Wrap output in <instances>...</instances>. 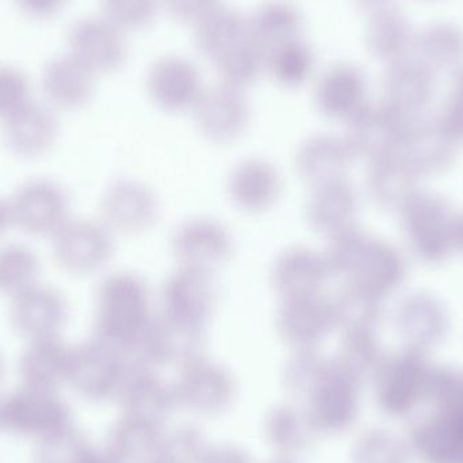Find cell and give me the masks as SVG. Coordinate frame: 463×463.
<instances>
[{
	"mask_svg": "<svg viewBox=\"0 0 463 463\" xmlns=\"http://www.w3.org/2000/svg\"><path fill=\"white\" fill-rule=\"evenodd\" d=\"M97 307L95 337L129 355L152 318L146 283L127 272L111 275L100 285Z\"/></svg>",
	"mask_w": 463,
	"mask_h": 463,
	"instance_id": "cell-1",
	"label": "cell"
},
{
	"mask_svg": "<svg viewBox=\"0 0 463 463\" xmlns=\"http://www.w3.org/2000/svg\"><path fill=\"white\" fill-rule=\"evenodd\" d=\"M71 427V411L56 391L22 389L0 402V430L40 439Z\"/></svg>",
	"mask_w": 463,
	"mask_h": 463,
	"instance_id": "cell-2",
	"label": "cell"
},
{
	"mask_svg": "<svg viewBox=\"0 0 463 463\" xmlns=\"http://www.w3.org/2000/svg\"><path fill=\"white\" fill-rule=\"evenodd\" d=\"M203 347V326L162 315L151 318L129 355H133L136 362L143 366L168 362L187 366L201 359Z\"/></svg>",
	"mask_w": 463,
	"mask_h": 463,
	"instance_id": "cell-3",
	"label": "cell"
},
{
	"mask_svg": "<svg viewBox=\"0 0 463 463\" xmlns=\"http://www.w3.org/2000/svg\"><path fill=\"white\" fill-rule=\"evenodd\" d=\"M52 240L54 260L65 272L76 277L95 274L113 255L111 231L100 222L70 220Z\"/></svg>",
	"mask_w": 463,
	"mask_h": 463,
	"instance_id": "cell-4",
	"label": "cell"
},
{
	"mask_svg": "<svg viewBox=\"0 0 463 463\" xmlns=\"http://www.w3.org/2000/svg\"><path fill=\"white\" fill-rule=\"evenodd\" d=\"M14 225L32 236L53 237L70 222V198L56 182L34 179L10 200Z\"/></svg>",
	"mask_w": 463,
	"mask_h": 463,
	"instance_id": "cell-5",
	"label": "cell"
},
{
	"mask_svg": "<svg viewBox=\"0 0 463 463\" xmlns=\"http://www.w3.org/2000/svg\"><path fill=\"white\" fill-rule=\"evenodd\" d=\"M127 362L116 348L94 339L71 348L68 383L84 397L105 399L118 392Z\"/></svg>",
	"mask_w": 463,
	"mask_h": 463,
	"instance_id": "cell-6",
	"label": "cell"
},
{
	"mask_svg": "<svg viewBox=\"0 0 463 463\" xmlns=\"http://www.w3.org/2000/svg\"><path fill=\"white\" fill-rule=\"evenodd\" d=\"M67 299L57 288L35 285L13 298L10 320L14 329L30 342L60 337L68 320Z\"/></svg>",
	"mask_w": 463,
	"mask_h": 463,
	"instance_id": "cell-7",
	"label": "cell"
},
{
	"mask_svg": "<svg viewBox=\"0 0 463 463\" xmlns=\"http://www.w3.org/2000/svg\"><path fill=\"white\" fill-rule=\"evenodd\" d=\"M173 250L182 269L211 275L231 258L232 237L216 220H190L175 232Z\"/></svg>",
	"mask_w": 463,
	"mask_h": 463,
	"instance_id": "cell-8",
	"label": "cell"
},
{
	"mask_svg": "<svg viewBox=\"0 0 463 463\" xmlns=\"http://www.w3.org/2000/svg\"><path fill=\"white\" fill-rule=\"evenodd\" d=\"M70 54L90 72H114L127 59L122 30L106 18H86L76 22L68 35Z\"/></svg>",
	"mask_w": 463,
	"mask_h": 463,
	"instance_id": "cell-9",
	"label": "cell"
},
{
	"mask_svg": "<svg viewBox=\"0 0 463 463\" xmlns=\"http://www.w3.org/2000/svg\"><path fill=\"white\" fill-rule=\"evenodd\" d=\"M193 110L198 129L213 143L236 140L250 122V108L244 95L225 84L203 90Z\"/></svg>",
	"mask_w": 463,
	"mask_h": 463,
	"instance_id": "cell-10",
	"label": "cell"
},
{
	"mask_svg": "<svg viewBox=\"0 0 463 463\" xmlns=\"http://www.w3.org/2000/svg\"><path fill=\"white\" fill-rule=\"evenodd\" d=\"M59 132L54 111L34 100L3 122V138L8 151L22 159L45 156L56 146Z\"/></svg>",
	"mask_w": 463,
	"mask_h": 463,
	"instance_id": "cell-11",
	"label": "cell"
},
{
	"mask_svg": "<svg viewBox=\"0 0 463 463\" xmlns=\"http://www.w3.org/2000/svg\"><path fill=\"white\" fill-rule=\"evenodd\" d=\"M157 214L154 192L140 182H117L102 200L103 224L111 232L140 233L155 224Z\"/></svg>",
	"mask_w": 463,
	"mask_h": 463,
	"instance_id": "cell-12",
	"label": "cell"
},
{
	"mask_svg": "<svg viewBox=\"0 0 463 463\" xmlns=\"http://www.w3.org/2000/svg\"><path fill=\"white\" fill-rule=\"evenodd\" d=\"M277 326L286 343L297 350H312L335 326L331 302L320 294L283 298Z\"/></svg>",
	"mask_w": 463,
	"mask_h": 463,
	"instance_id": "cell-13",
	"label": "cell"
},
{
	"mask_svg": "<svg viewBox=\"0 0 463 463\" xmlns=\"http://www.w3.org/2000/svg\"><path fill=\"white\" fill-rule=\"evenodd\" d=\"M146 83L152 100L163 110L173 113L194 109L203 92L197 68L176 56L155 62Z\"/></svg>",
	"mask_w": 463,
	"mask_h": 463,
	"instance_id": "cell-14",
	"label": "cell"
},
{
	"mask_svg": "<svg viewBox=\"0 0 463 463\" xmlns=\"http://www.w3.org/2000/svg\"><path fill=\"white\" fill-rule=\"evenodd\" d=\"M162 301L163 315L205 326L216 302L211 275L181 267L178 272L168 278L163 288Z\"/></svg>",
	"mask_w": 463,
	"mask_h": 463,
	"instance_id": "cell-15",
	"label": "cell"
},
{
	"mask_svg": "<svg viewBox=\"0 0 463 463\" xmlns=\"http://www.w3.org/2000/svg\"><path fill=\"white\" fill-rule=\"evenodd\" d=\"M328 274L324 256L307 248H290L275 261L272 282L283 298L317 296Z\"/></svg>",
	"mask_w": 463,
	"mask_h": 463,
	"instance_id": "cell-16",
	"label": "cell"
},
{
	"mask_svg": "<svg viewBox=\"0 0 463 463\" xmlns=\"http://www.w3.org/2000/svg\"><path fill=\"white\" fill-rule=\"evenodd\" d=\"M228 192L237 208L258 213L271 208L279 197L280 176L266 160H244L232 171Z\"/></svg>",
	"mask_w": 463,
	"mask_h": 463,
	"instance_id": "cell-17",
	"label": "cell"
},
{
	"mask_svg": "<svg viewBox=\"0 0 463 463\" xmlns=\"http://www.w3.org/2000/svg\"><path fill=\"white\" fill-rule=\"evenodd\" d=\"M94 76L72 54L56 57L43 70V94L54 108L76 110L91 99Z\"/></svg>",
	"mask_w": 463,
	"mask_h": 463,
	"instance_id": "cell-18",
	"label": "cell"
},
{
	"mask_svg": "<svg viewBox=\"0 0 463 463\" xmlns=\"http://www.w3.org/2000/svg\"><path fill=\"white\" fill-rule=\"evenodd\" d=\"M366 81L351 65H336L324 73L316 89V105L329 118L350 119L364 108Z\"/></svg>",
	"mask_w": 463,
	"mask_h": 463,
	"instance_id": "cell-19",
	"label": "cell"
},
{
	"mask_svg": "<svg viewBox=\"0 0 463 463\" xmlns=\"http://www.w3.org/2000/svg\"><path fill=\"white\" fill-rule=\"evenodd\" d=\"M71 348L56 339L30 342L19 362V373L24 386L56 391L68 381Z\"/></svg>",
	"mask_w": 463,
	"mask_h": 463,
	"instance_id": "cell-20",
	"label": "cell"
},
{
	"mask_svg": "<svg viewBox=\"0 0 463 463\" xmlns=\"http://www.w3.org/2000/svg\"><path fill=\"white\" fill-rule=\"evenodd\" d=\"M179 394L187 404L212 412L230 402L232 380L219 364L201 358L184 366Z\"/></svg>",
	"mask_w": 463,
	"mask_h": 463,
	"instance_id": "cell-21",
	"label": "cell"
},
{
	"mask_svg": "<svg viewBox=\"0 0 463 463\" xmlns=\"http://www.w3.org/2000/svg\"><path fill=\"white\" fill-rule=\"evenodd\" d=\"M347 163V149L332 136L316 135L307 138L297 155L299 175L313 187L342 179Z\"/></svg>",
	"mask_w": 463,
	"mask_h": 463,
	"instance_id": "cell-22",
	"label": "cell"
},
{
	"mask_svg": "<svg viewBox=\"0 0 463 463\" xmlns=\"http://www.w3.org/2000/svg\"><path fill=\"white\" fill-rule=\"evenodd\" d=\"M248 38L264 52L299 38L302 18L296 5L285 0L264 3L247 21Z\"/></svg>",
	"mask_w": 463,
	"mask_h": 463,
	"instance_id": "cell-23",
	"label": "cell"
},
{
	"mask_svg": "<svg viewBox=\"0 0 463 463\" xmlns=\"http://www.w3.org/2000/svg\"><path fill=\"white\" fill-rule=\"evenodd\" d=\"M247 38V21L232 8L219 5L195 24L197 48L214 61Z\"/></svg>",
	"mask_w": 463,
	"mask_h": 463,
	"instance_id": "cell-24",
	"label": "cell"
},
{
	"mask_svg": "<svg viewBox=\"0 0 463 463\" xmlns=\"http://www.w3.org/2000/svg\"><path fill=\"white\" fill-rule=\"evenodd\" d=\"M413 45L415 35L412 26L396 8L372 16L367 29V46L373 56L392 64L405 59Z\"/></svg>",
	"mask_w": 463,
	"mask_h": 463,
	"instance_id": "cell-25",
	"label": "cell"
},
{
	"mask_svg": "<svg viewBox=\"0 0 463 463\" xmlns=\"http://www.w3.org/2000/svg\"><path fill=\"white\" fill-rule=\"evenodd\" d=\"M353 211L350 190L339 181L315 187L307 206V217L316 231L335 236L348 231Z\"/></svg>",
	"mask_w": 463,
	"mask_h": 463,
	"instance_id": "cell-26",
	"label": "cell"
},
{
	"mask_svg": "<svg viewBox=\"0 0 463 463\" xmlns=\"http://www.w3.org/2000/svg\"><path fill=\"white\" fill-rule=\"evenodd\" d=\"M413 48L431 70L458 67L463 61V30L449 22L430 24L415 37Z\"/></svg>",
	"mask_w": 463,
	"mask_h": 463,
	"instance_id": "cell-27",
	"label": "cell"
},
{
	"mask_svg": "<svg viewBox=\"0 0 463 463\" xmlns=\"http://www.w3.org/2000/svg\"><path fill=\"white\" fill-rule=\"evenodd\" d=\"M40 259L24 244L0 248V294L11 299L38 285Z\"/></svg>",
	"mask_w": 463,
	"mask_h": 463,
	"instance_id": "cell-28",
	"label": "cell"
},
{
	"mask_svg": "<svg viewBox=\"0 0 463 463\" xmlns=\"http://www.w3.org/2000/svg\"><path fill=\"white\" fill-rule=\"evenodd\" d=\"M266 68L282 86H301L312 73V51L299 38L280 43L266 52Z\"/></svg>",
	"mask_w": 463,
	"mask_h": 463,
	"instance_id": "cell-29",
	"label": "cell"
},
{
	"mask_svg": "<svg viewBox=\"0 0 463 463\" xmlns=\"http://www.w3.org/2000/svg\"><path fill=\"white\" fill-rule=\"evenodd\" d=\"M216 64L222 84L241 91L252 84L266 68V52L247 38L222 54Z\"/></svg>",
	"mask_w": 463,
	"mask_h": 463,
	"instance_id": "cell-30",
	"label": "cell"
},
{
	"mask_svg": "<svg viewBox=\"0 0 463 463\" xmlns=\"http://www.w3.org/2000/svg\"><path fill=\"white\" fill-rule=\"evenodd\" d=\"M431 68L420 60L408 57L392 62L386 76L389 92L399 102H419L429 95L431 89Z\"/></svg>",
	"mask_w": 463,
	"mask_h": 463,
	"instance_id": "cell-31",
	"label": "cell"
},
{
	"mask_svg": "<svg viewBox=\"0 0 463 463\" xmlns=\"http://www.w3.org/2000/svg\"><path fill=\"white\" fill-rule=\"evenodd\" d=\"M90 451L83 438L71 426L41 439L34 463H83Z\"/></svg>",
	"mask_w": 463,
	"mask_h": 463,
	"instance_id": "cell-32",
	"label": "cell"
},
{
	"mask_svg": "<svg viewBox=\"0 0 463 463\" xmlns=\"http://www.w3.org/2000/svg\"><path fill=\"white\" fill-rule=\"evenodd\" d=\"M105 18L121 30L148 26L157 14L159 0H102Z\"/></svg>",
	"mask_w": 463,
	"mask_h": 463,
	"instance_id": "cell-33",
	"label": "cell"
},
{
	"mask_svg": "<svg viewBox=\"0 0 463 463\" xmlns=\"http://www.w3.org/2000/svg\"><path fill=\"white\" fill-rule=\"evenodd\" d=\"M30 100L27 76L13 65H0V121L18 113Z\"/></svg>",
	"mask_w": 463,
	"mask_h": 463,
	"instance_id": "cell-34",
	"label": "cell"
},
{
	"mask_svg": "<svg viewBox=\"0 0 463 463\" xmlns=\"http://www.w3.org/2000/svg\"><path fill=\"white\" fill-rule=\"evenodd\" d=\"M326 364L312 350H297L286 370V380L290 388L297 392H309L317 385L326 372Z\"/></svg>",
	"mask_w": 463,
	"mask_h": 463,
	"instance_id": "cell-35",
	"label": "cell"
},
{
	"mask_svg": "<svg viewBox=\"0 0 463 463\" xmlns=\"http://www.w3.org/2000/svg\"><path fill=\"white\" fill-rule=\"evenodd\" d=\"M271 435L278 446L298 449L309 439V427L313 426L309 416L302 418L291 410L274 413L271 420Z\"/></svg>",
	"mask_w": 463,
	"mask_h": 463,
	"instance_id": "cell-36",
	"label": "cell"
},
{
	"mask_svg": "<svg viewBox=\"0 0 463 463\" xmlns=\"http://www.w3.org/2000/svg\"><path fill=\"white\" fill-rule=\"evenodd\" d=\"M174 19L184 24H198L203 16L219 7V0H163Z\"/></svg>",
	"mask_w": 463,
	"mask_h": 463,
	"instance_id": "cell-37",
	"label": "cell"
},
{
	"mask_svg": "<svg viewBox=\"0 0 463 463\" xmlns=\"http://www.w3.org/2000/svg\"><path fill=\"white\" fill-rule=\"evenodd\" d=\"M19 10L30 18L48 19L65 7L67 0H15Z\"/></svg>",
	"mask_w": 463,
	"mask_h": 463,
	"instance_id": "cell-38",
	"label": "cell"
},
{
	"mask_svg": "<svg viewBox=\"0 0 463 463\" xmlns=\"http://www.w3.org/2000/svg\"><path fill=\"white\" fill-rule=\"evenodd\" d=\"M203 463H248L241 453L234 450H219L209 454Z\"/></svg>",
	"mask_w": 463,
	"mask_h": 463,
	"instance_id": "cell-39",
	"label": "cell"
},
{
	"mask_svg": "<svg viewBox=\"0 0 463 463\" xmlns=\"http://www.w3.org/2000/svg\"><path fill=\"white\" fill-rule=\"evenodd\" d=\"M356 5L370 15L393 8L394 0H355Z\"/></svg>",
	"mask_w": 463,
	"mask_h": 463,
	"instance_id": "cell-40",
	"label": "cell"
},
{
	"mask_svg": "<svg viewBox=\"0 0 463 463\" xmlns=\"http://www.w3.org/2000/svg\"><path fill=\"white\" fill-rule=\"evenodd\" d=\"M14 225L13 212H11L10 201L0 198V237L5 234Z\"/></svg>",
	"mask_w": 463,
	"mask_h": 463,
	"instance_id": "cell-41",
	"label": "cell"
},
{
	"mask_svg": "<svg viewBox=\"0 0 463 463\" xmlns=\"http://www.w3.org/2000/svg\"><path fill=\"white\" fill-rule=\"evenodd\" d=\"M83 463H113L110 458H103V457L97 456V454L90 451L89 456L84 458Z\"/></svg>",
	"mask_w": 463,
	"mask_h": 463,
	"instance_id": "cell-42",
	"label": "cell"
},
{
	"mask_svg": "<svg viewBox=\"0 0 463 463\" xmlns=\"http://www.w3.org/2000/svg\"><path fill=\"white\" fill-rule=\"evenodd\" d=\"M2 375H3V362H2V358H0V380H2Z\"/></svg>",
	"mask_w": 463,
	"mask_h": 463,
	"instance_id": "cell-43",
	"label": "cell"
}]
</instances>
